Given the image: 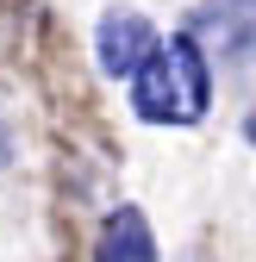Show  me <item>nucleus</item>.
<instances>
[{"instance_id": "4", "label": "nucleus", "mask_w": 256, "mask_h": 262, "mask_svg": "<svg viewBox=\"0 0 256 262\" xmlns=\"http://www.w3.org/2000/svg\"><path fill=\"white\" fill-rule=\"evenodd\" d=\"M94 262H156V231L138 206H113L94 237Z\"/></svg>"}, {"instance_id": "6", "label": "nucleus", "mask_w": 256, "mask_h": 262, "mask_svg": "<svg viewBox=\"0 0 256 262\" xmlns=\"http://www.w3.org/2000/svg\"><path fill=\"white\" fill-rule=\"evenodd\" d=\"M250 144H256V113H250Z\"/></svg>"}, {"instance_id": "2", "label": "nucleus", "mask_w": 256, "mask_h": 262, "mask_svg": "<svg viewBox=\"0 0 256 262\" xmlns=\"http://www.w3.org/2000/svg\"><path fill=\"white\" fill-rule=\"evenodd\" d=\"M181 38L206 56V69H219L256 100V0H206L187 13Z\"/></svg>"}, {"instance_id": "1", "label": "nucleus", "mask_w": 256, "mask_h": 262, "mask_svg": "<svg viewBox=\"0 0 256 262\" xmlns=\"http://www.w3.org/2000/svg\"><path fill=\"white\" fill-rule=\"evenodd\" d=\"M125 81H132V113L150 125H200L212 106V69L187 38L156 44Z\"/></svg>"}, {"instance_id": "3", "label": "nucleus", "mask_w": 256, "mask_h": 262, "mask_svg": "<svg viewBox=\"0 0 256 262\" xmlns=\"http://www.w3.org/2000/svg\"><path fill=\"white\" fill-rule=\"evenodd\" d=\"M150 50H156V25L144 13H106L94 31V56H100L106 75H132Z\"/></svg>"}, {"instance_id": "5", "label": "nucleus", "mask_w": 256, "mask_h": 262, "mask_svg": "<svg viewBox=\"0 0 256 262\" xmlns=\"http://www.w3.org/2000/svg\"><path fill=\"white\" fill-rule=\"evenodd\" d=\"M0 169H7V131H0Z\"/></svg>"}]
</instances>
